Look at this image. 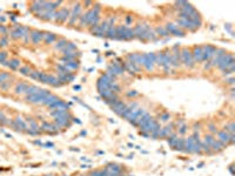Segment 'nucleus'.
<instances>
[{"mask_svg": "<svg viewBox=\"0 0 235 176\" xmlns=\"http://www.w3.org/2000/svg\"><path fill=\"white\" fill-rule=\"evenodd\" d=\"M222 143L220 142V141H216V140H214V142L210 144V148L213 149V150H221L222 149Z\"/></svg>", "mask_w": 235, "mask_h": 176, "instance_id": "a211bd4d", "label": "nucleus"}, {"mask_svg": "<svg viewBox=\"0 0 235 176\" xmlns=\"http://www.w3.org/2000/svg\"><path fill=\"white\" fill-rule=\"evenodd\" d=\"M20 72H21L23 74H31V73H30V72H31V68H30L28 66H25L24 68L20 70Z\"/></svg>", "mask_w": 235, "mask_h": 176, "instance_id": "b1692460", "label": "nucleus"}, {"mask_svg": "<svg viewBox=\"0 0 235 176\" xmlns=\"http://www.w3.org/2000/svg\"><path fill=\"white\" fill-rule=\"evenodd\" d=\"M210 67H212V62H210V61H207V64L204 65V68H206V70H209Z\"/></svg>", "mask_w": 235, "mask_h": 176, "instance_id": "a878e982", "label": "nucleus"}, {"mask_svg": "<svg viewBox=\"0 0 235 176\" xmlns=\"http://www.w3.org/2000/svg\"><path fill=\"white\" fill-rule=\"evenodd\" d=\"M149 28H151V27H149L147 24H139L134 30L135 38H139L140 40H142L143 36H145V34H146V32H147Z\"/></svg>", "mask_w": 235, "mask_h": 176, "instance_id": "39448f33", "label": "nucleus"}, {"mask_svg": "<svg viewBox=\"0 0 235 176\" xmlns=\"http://www.w3.org/2000/svg\"><path fill=\"white\" fill-rule=\"evenodd\" d=\"M68 18H69V11H68L67 8H61L60 11L55 12V14H54L55 21L57 22H60V24L66 22V20H67Z\"/></svg>", "mask_w": 235, "mask_h": 176, "instance_id": "20e7f679", "label": "nucleus"}, {"mask_svg": "<svg viewBox=\"0 0 235 176\" xmlns=\"http://www.w3.org/2000/svg\"><path fill=\"white\" fill-rule=\"evenodd\" d=\"M180 58H181V62L187 67V68H193L195 66V62L193 60L192 56V52L188 48H183L180 52Z\"/></svg>", "mask_w": 235, "mask_h": 176, "instance_id": "f257e3e1", "label": "nucleus"}, {"mask_svg": "<svg viewBox=\"0 0 235 176\" xmlns=\"http://www.w3.org/2000/svg\"><path fill=\"white\" fill-rule=\"evenodd\" d=\"M126 30H127V26H118L116 27V39L126 40Z\"/></svg>", "mask_w": 235, "mask_h": 176, "instance_id": "9d476101", "label": "nucleus"}, {"mask_svg": "<svg viewBox=\"0 0 235 176\" xmlns=\"http://www.w3.org/2000/svg\"><path fill=\"white\" fill-rule=\"evenodd\" d=\"M192 56H193L194 62H201L202 61V48L200 46H196V47L193 48Z\"/></svg>", "mask_w": 235, "mask_h": 176, "instance_id": "6e6552de", "label": "nucleus"}, {"mask_svg": "<svg viewBox=\"0 0 235 176\" xmlns=\"http://www.w3.org/2000/svg\"><path fill=\"white\" fill-rule=\"evenodd\" d=\"M11 68H13V70H15V68H18L19 67V61L18 60H12L11 62H9V65H8Z\"/></svg>", "mask_w": 235, "mask_h": 176, "instance_id": "4be33fe9", "label": "nucleus"}, {"mask_svg": "<svg viewBox=\"0 0 235 176\" xmlns=\"http://www.w3.org/2000/svg\"><path fill=\"white\" fill-rule=\"evenodd\" d=\"M67 45V41L64 40V39H60V40H57V43H55V49L57 51H63Z\"/></svg>", "mask_w": 235, "mask_h": 176, "instance_id": "dca6fc26", "label": "nucleus"}, {"mask_svg": "<svg viewBox=\"0 0 235 176\" xmlns=\"http://www.w3.org/2000/svg\"><path fill=\"white\" fill-rule=\"evenodd\" d=\"M226 132L228 134H231V135L234 134V122H231L228 126H226Z\"/></svg>", "mask_w": 235, "mask_h": 176, "instance_id": "aec40b11", "label": "nucleus"}, {"mask_svg": "<svg viewBox=\"0 0 235 176\" xmlns=\"http://www.w3.org/2000/svg\"><path fill=\"white\" fill-rule=\"evenodd\" d=\"M69 119L71 117H57L55 119L57 126L59 128H61V127H68L69 126Z\"/></svg>", "mask_w": 235, "mask_h": 176, "instance_id": "9b49d317", "label": "nucleus"}, {"mask_svg": "<svg viewBox=\"0 0 235 176\" xmlns=\"http://www.w3.org/2000/svg\"><path fill=\"white\" fill-rule=\"evenodd\" d=\"M42 35H44V33L42 32H39V31H34V32H32V40H33L34 43H39L41 40H42Z\"/></svg>", "mask_w": 235, "mask_h": 176, "instance_id": "ddd939ff", "label": "nucleus"}, {"mask_svg": "<svg viewBox=\"0 0 235 176\" xmlns=\"http://www.w3.org/2000/svg\"><path fill=\"white\" fill-rule=\"evenodd\" d=\"M218 136H219V140L223 146L227 144V143H231V134H228L226 130H221L218 133Z\"/></svg>", "mask_w": 235, "mask_h": 176, "instance_id": "1a4fd4ad", "label": "nucleus"}, {"mask_svg": "<svg viewBox=\"0 0 235 176\" xmlns=\"http://www.w3.org/2000/svg\"><path fill=\"white\" fill-rule=\"evenodd\" d=\"M166 31L168 32V34H173L176 35V36H183L185 35V32L176 25V24H173V22H169L165 26Z\"/></svg>", "mask_w": 235, "mask_h": 176, "instance_id": "7ed1b4c3", "label": "nucleus"}, {"mask_svg": "<svg viewBox=\"0 0 235 176\" xmlns=\"http://www.w3.org/2000/svg\"><path fill=\"white\" fill-rule=\"evenodd\" d=\"M135 95H138V93L134 92V91H131V92L128 93V96H135Z\"/></svg>", "mask_w": 235, "mask_h": 176, "instance_id": "bb28decb", "label": "nucleus"}, {"mask_svg": "<svg viewBox=\"0 0 235 176\" xmlns=\"http://www.w3.org/2000/svg\"><path fill=\"white\" fill-rule=\"evenodd\" d=\"M215 139H213V136H210V135H208V136H206V140H204V143H207L209 147H210V144L214 142Z\"/></svg>", "mask_w": 235, "mask_h": 176, "instance_id": "5701e85b", "label": "nucleus"}, {"mask_svg": "<svg viewBox=\"0 0 235 176\" xmlns=\"http://www.w3.org/2000/svg\"><path fill=\"white\" fill-rule=\"evenodd\" d=\"M42 39L45 40V42H46V43H52V42H54L58 38H57V35L53 34V33H44Z\"/></svg>", "mask_w": 235, "mask_h": 176, "instance_id": "f8f14e48", "label": "nucleus"}, {"mask_svg": "<svg viewBox=\"0 0 235 176\" xmlns=\"http://www.w3.org/2000/svg\"><path fill=\"white\" fill-rule=\"evenodd\" d=\"M106 35L111 39H116V27L115 26H109L107 32H106Z\"/></svg>", "mask_w": 235, "mask_h": 176, "instance_id": "4468645a", "label": "nucleus"}, {"mask_svg": "<svg viewBox=\"0 0 235 176\" xmlns=\"http://www.w3.org/2000/svg\"><path fill=\"white\" fill-rule=\"evenodd\" d=\"M112 107V109L116 113V114H119L120 116L122 115V113L126 110V108H127V106L125 105L122 101H118V102H115V104H113V105L111 106Z\"/></svg>", "mask_w": 235, "mask_h": 176, "instance_id": "0eeeda50", "label": "nucleus"}, {"mask_svg": "<svg viewBox=\"0 0 235 176\" xmlns=\"http://www.w3.org/2000/svg\"><path fill=\"white\" fill-rule=\"evenodd\" d=\"M202 61H209L210 59H213V56L215 55L216 52V47L212 46V45H204L202 46Z\"/></svg>", "mask_w": 235, "mask_h": 176, "instance_id": "f03ea898", "label": "nucleus"}, {"mask_svg": "<svg viewBox=\"0 0 235 176\" xmlns=\"http://www.w3.org/2000/svg\"><path fill=\"white\" fill-rule=\"evenodd\" d=\"M131 20H132V19H131V17H127V22H128V24L131 22Z\"/></svg>", "mask_w": 235, "mask_h": 176, "instance_id": "cd10ccee", "label": "nucleus"}, {"mask_svg": "<svg viewBox=\"0 0 235 176\" xmlns=\"http://www.w3.org/2000/svg\"><path fill=\"white\" fill-rule=\"evenodd\" d=\"M48 176H52V175H48Z\"/></svg>", "mask_w": 235, "mask_h": 176, "instance_id": "c85d7f7f", "label": "nucleus"}, {"mask_svg": "<svg viewBox=\"0 0 235 176\" xmlns=\"http://www.w3.org/2000/svg\"><path fill=\"white\" fill-rule=\"evenodd\" d=\"M160 119H161L162 121H168V120H169V114H168V113H164V114H161Z\"/></svg>", "mask_w": 235, "mask_h": 176, "instance_id": "393cba45", "label": "nucleus"}, {"mask_svg": "<svg viewBox=\"0 0 235 176\" xmlns=\"http://www.w3.org/2000/svg\"><path fill=\"white\" fill-rule=\"evenodd\" d=\"M156 32H158L160 35H162V36H167L168 35V32L166 31V28H165V27H162V26H159V27L156 28Z\"/></svg>", "mask_w": 235, "mask_h": 176, "instance_id": "412c9836", "label": "nucleus"}, {"mask_svg": "<svg viewBox=\"0 0 235 176\" xmlns=\"http://www.w3.org/2000/svg\"><path fill=\"white\" fill-rule=\"evenodd\" d=\"M80 12H81V6L79 5V4H76V6L74 7V9H73V13L69 15L71 18H69V25L72 26V25H74V22H75V20L79 18V15H80Z\"/></svg>", "mask_w": 235, "mask_h": 176, "instance_id": "423d86ee", "label": "nucleus"}, {"mask_svg": "<svg viewBox=\"0 0 235 176\" xmlns=\"http://www.w3.org/2000/svg\"><path fill=\"white\" fill-rule=\"evenodd\" d=\"M75 49H76V46L74 45V43H72V42H67V45H66V47L61 51L64 54H66V53H72V52H75Z\"/></svg>", "mask_w": 235, "mask_h": 176, "instance_id": "2eb2a0df", "label": "nucleus"}, {"mask_svg": "<svg viewBox=\"0 0 235 176\" xmlns=\"http://www.w3.org/2000/svg\"><path fill=\"white\" fill-rule=\"evenodd\" d=\"M65 66H66V68H67L69 72L72 70H76L78 67H79V62L78 61H75V60H73V61H68L66 64H64Z\"/></svg>", "mask_w": 235, "mask_h": 176, "instance_id": "f3484780", "label": "nucleus"}, {"mask_svg": "<svg viewBox=\"0 0 235 176\" xmlns=\"http://www.w3.org/2000/svg\"><path fill=\"white\" fill-rule=\"evenodd\" d=\"M134 38H135L134 30H132V28L127 27V30H126V40H130V39H134Z\"/></svg>", "mask_w": 235, "mask_h": 176, "instance_id": "6ab92c4d", "label": "nucleus"}]
</instances>
